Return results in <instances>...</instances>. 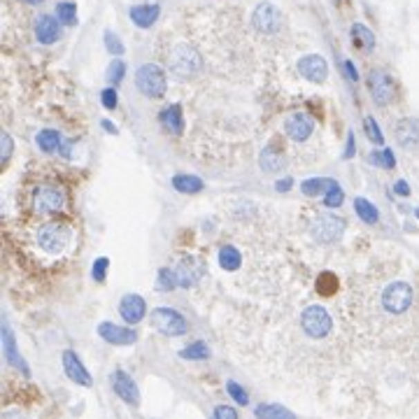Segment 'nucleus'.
I'll use <instances>...</instances> for the list:
<instances>
[{
  "instance_id": "obj_13",
  "label": "nucleus",
  "mask_w": 419,
  "mask_h": 419,
  "mask_svg": "<svg viewBox=\"0 0 419 419\" xmlns=\"http://www.w3.org/2000/svg\"><path fill=\"white\" fill-rule=\"evenodd\" d=\"M110 380H112L114 393H117L124 403H129V405H138L140 403V391H138V387H136V382H133V378L129 375V373L114 371Z\"/></svg>"
},
{
  "instance_id": "obj_12",
  "label": "nucleus",
  "mask_w": 419,
  "mask_h": 419,
  "mask_svg": "<svg viewBox=\"0 0 419 419\" xmlns=\"http://www.w3.org/2000/svg\"><path fill=\"white\" fill-rule=\"evenodd\" d=\"M98 335L103 338L105 342L110 345H119V347H126V345H133L138 340V333L133 328H126V326H117L112 322H103L98 326Z\"/></svg>"
},
{
  "instance_id": "obj_6",
  "label": "nucleus",
  "mask_w": 419,
  "mask_h": 419,
  "mask_svg": "<svg viewBox=\"0 0 419 419\" xmlns=\"http://www.w3.org/2000/svg\"><path fill=\"white\" fill-rule=\"evenodd\" d=\"M37 245L49 254L66 252L70 245V228L63 224H56V221L40 226V231H37Z\"/></svg>"
},
{
  "instance_id": "obj_24",
  "label": "nucleus",
  "mask_w": 419,
  "mask_h": 419,
  "mask_svg": "<svg viewBox=\"0 0 419 419\" xmlns=\"http://www.w3.org/2000/svg\"><path fill=\"white\" fill-rule=\"evenodd\" d=\"M352 42L357 44L359 49L368 52V49L375 47V35H373V30L364 26V24H354L352 26Z\"/></svg>"
},
{
  "instance_id": "obj_48",
  "label": "nucleus",
  "mask_w": 419,
  "mask_h": 419,
  "mask_svg": "<svg viewBox=\"0 0 419 419\" xmlns=\"http://www.w3.org/2000/svg\"><path fill=\"white\" fill-rule=\"evenodd\" d=\"M354 156V133L347 136V147H345V158H352Z\"/></svg>"
},
{
  "instance_id": "obj_1",
  "label": "nucleus",
  "mask_w": 419,
  "mask_h": 419,
  "mask_svg": "<svg viewBox=\"0 0 419 419\" xmlns=\"http://www.w3.org/2000/svg\"><path fill=\"white\" fill-rule=\"evenodd\" d=\"M412 303H415V289L403 279H393L391 284H387L382 289V296H380V306L391 317L405 315L412 308Z\"/></svg>"
},
{
  "instance_id": "obj_39",
  "label": "nucleus",
  "mask_w": 419,
  "mask_h": 419,
  "mask_svg": "<svg viewBox=\"0 0 419 419\" xmlns=\"http://www.w3.org/2000/svg\"><path fill=\"white\" fill-rule=\"evenodd\" d=\"M226 389H228V393H231V398H233L236 403H240V405H247V403H250V396H247V391H245L238 382H233V380H231V382L226 384Z\"/></svg>"
},
{
  "instance_id": "obj_37",
  "label": "nucleus",
  "mask_w": 419,
  "mask_h": 419,
  "mask_svg": "<svg viewBox=\"0 0 419 419\" xmlns=\"http://www.w3.org/2000/svg\"><path fill=\"white\" fill-rule=\"evenodd\" d=\"M126 75V63L124 61H112L110 68H107V84H119Z\"/></svg>"
},
{
  "instance_id": "obj_44",
  "label": "nucleus",
  "mask_w": 419,
  "mask_h": 419,
  "mask_svg": "<svg viewBox=\"0 0 419 419\" xmlns=\"http://www.w3.org/2000/svg\"><path fill=\"white\" fill-rule=\"evenodd\" d=\"M212 415L217 417V419H236V417H238V410L228 408V405H217Z\"/></svg>"
},
{
  "instance_id": "obj_18",
  "label": "nucleus",
  "mask_w": 419,
  "mask_h": 419,
  "mask_svg": "<svg viewBox=\"0 0 419 419\" xmlns=\"http://www.w3.org/2000/svg\"><path fill=\"white\" fill-rule=\"evenodd\" d=\"M393 136L401 147H415L419 145V122L417 119H401L393 126Z\"/></svg>"
},
{
  "instance_id": "obj_21",
  "label": "nucleus",
  "mask_w": 419,
  "mask_h": 419,
  "mask_svg": "<svg viewBox=\"0 0 419 419\" xmlns=\"http://www.w3.org/2000/svg\"><path fill=\"white\" fill-rule=\"evenodd\" d=\"M173 187L177 189L180 194H201L203 189H205V184H203L201 177L196 175H175L173 177Z\"/></svg>"
},
{
  "instance_id": "obj_47",
  "label": "nucleus",
  "mask_w": 419,
  "mask_h": 419,
  "mask_svg": "<svg viewBox=\"0 0 419 419\" xmlns=\"http://www.w3.org/2000/svg\"><path fill=\"white\" fill-rule=\"evenodd\" d=\"M291 187H294V180H291V177H287V180H279V182L275 184L277 192H289Z\"/></svg>"
},
{
  "instance_id": "obj_31",
  "label": "nucleus",
  "mask_w": 419,
  "mask_h": 419,
  "mask_svg": "<svg viewBox=\"0 0 419 419\" xmlns=\"http://www.w3.org/2000/svg\"><path fill=\"white\" fill-rule=\"evenodd\" d=\"M317 289H319V294H324V296H331L333 291L338 289V275L331 270L322 272L319 279H317Z\"/></svg>"
},
{
  "instance_id": "obj_43",
  "label": "nucleus",
  "mask_w": 419,
  "mask_h": 419,
  "mask_svg": "<svg viewBox=\"0 0 419 419\" xmlns=\"http://www.w3.org/2000/svg\"><path fill=\"white\" fill-rule=\"evenodd\" d=\"M12 149H15V145H12V138L8 133H3V138H0V161H8L12 156Z\"/></svg>"
},
{
  "instance_id": "obj_7",
  "label": "nucleus",
  "mask_w": 419,
  "mask_h": 419,
  "mask_svg": "<svg viewBox=\"0 0 419 419\" xmlns=\"http://www.w3.org/2000/svg\"><path fill=\"white\" fill-rule=\"evenodd\" d=\"M252 26L263 35H275L284 26L282 12H279L272 3L257 5V10H254V15H252Z\"/></svg>"
},
{
  "instance_id": "obj_46",
  "label": "nucleus",
  "mask_w": 419,
  "mask_h": 419,
  "mask_svg": "<svg viewBox=\"0 0 419 419\" xmlns=\"http://www.w3.org/2000/svg\"><path fill=\"white\" fill-rule=\"evenodd\" d=\"M342 68H345V73H347V77L352 80V82H357L359 80V73H357V66H354L352 61H345L342 63Z\"/></svg>"
},
{
  "instance_id": "obj_29",
  "label": "nucleus",
  "mask_w": 419,
  "mask_h": 419,
  "mask_svg": "<svg viewBox=\"0 0 419 419\" xmlns=\"http://www.w3.org/2000/svg\"><path fill=\"white\" fill-rule=\"evenodd\" d=\"M254 415L261 417V419H270V417H287L291 419L294 417V412L282 408V405H275V403H266V405H259L257 410H254Z\"/></svg>"
},
{
  "instance_id": "obj_40",
  "label": "nucleus",
  "mask_w": 419,
  "mask_h": 419,
  "mask_svg": "<svg viewBox=\"0 0 419 419\" xmlns=\"http://www.w3.org/2000/svg\"><path fill=\"white\" fill-rule=\"evenodd\" d=\"M107 268H110V259L107 257H100V259H96V263H93V279L96 282H103L105 279V275H107Z\"/></svg>"
},
{
  "instance_id": "obj_30",
  "label": "nucleus",
  "mask_w": 419,
  "mask_h": 419,
  "mask_svg": "<svg viewBox=\"0 0 419 419\" xmlns=\"http://www.w3.org/2000/svg\"><path fill=\"white\" fill-rule=\"evenodd\" d=\"M56 17L63 26H75L77 24V8L73 3H59L56 5Z\"/></svg>"
},
{
  "instance_id": "obj_32",
  "label": "nucleus",
  "mask_w": 419,
  "mask_h": 419,
  "mask_svg": "<svg viewBox=\"0 0 419 419\" xmlns=\"http://www.w3.org/2000/svg\"><path fill=\"white\" fill-rule=\"evenodd\" d=\"M282 166H284L282 156L275 154V151H272L270 147L263 149V154H261V168L266 170V173H277V170H282Z\"/></svg>"
},
{
  "instance_id": "obj_42",
  "label": "nucleus",
  "mask_w": 419,
  "mask_h": 419,
  "mask_svg": "<svg viewBox=\"0 0 419 419\" xmlns=\"http://www.w3.org/2000/svg\"><path fill=\"white\" fill-rule=\"evenodd\" d=\"M100 100H103V107H107V110H114L117 107V91H114V86H107L103 89V93H100Z\"/></svg>"
},
{
  "instance_id": "obj_26",
  "label": "nucleus",
  "mask_w": 419,
  "mask_h": 419,
  "mask_svg": "<svg viewBox=\"0 0 419 419\" xmlns=\"http://www.w3.org/2000/svg\"><path fill=\"white\" fill-rule=\"evenodd\" d=\"M354 210H357L361 221H366V224H378L380 212H378V207L373 205L371 201H366V198H361V196H359V198H354Z\"/></svg>"
},
{
  "instance_id": "obj_27",
  "label": "nucleus",
  "mask_w": 419,
  "mask_h": 419,
  "mask_svg": "<svg viewBox=\"0 0 419 419\" xmlns=\"http://www.w3.org/2000/svg\"><path fill=\"white\" fill-rule=\"evenodd\" d=\"M180 357H182V359H189V361H203V359L210 357V347H207V342H203V340L192 342L189 347L182 349Z\"/></svg>"
},
{
  "instance_id": "obj_9",
  "label": "nucleus",
  "mask_w": 419,
  "mask_h": 419,
  "mask_svg": "<svg viewBox=\"0 0 419 419\" xmlns=\"http://www.w3.org/2000/svg\"><path fill=\"white\" fill-rule=\"evenodd\" d=\"M298 73H301V77L313 82V84H324L328 77V63L319 54H308L298 61Z\"/></svg>"
},
{
  "instance_id": "obj_41",
  "label": "nucleus",
  "mask_w": 419,
  "mask_h": 419,
  "mask_svg": "<svg viewBox=\"0 0 419 419\" xmlns=\"http://www.w3.org/2000/svg\"><path fill=\"white\" fill-rule=\"evenodd\" d=\"M105 44H107V52H110V54H117V56L124 54V44H122V40H119L117 35L112 33V30H107V33H105Z\"/></svg>"
},
{
  "instance_id": "obj_8",
  "label": "nucleus",
  "mask_w": 419,
  "mask_h": 419,
  "mask_svg": "<svg viewBox=\"0 0 419 419\" xmlns=\"http://www.w3.org/2000/svg\"><path fill=\"white\" fill-rule=\"evenodd\" d=\"M342 231H345V221L338 219L335 214H319V217H315L313 224H310L313 238L324 245L335 243V240L342 236Z\"/></svg>"
},
{
  "instance_id": "obj_14",
  "label": "nucleus",
  "mask_w": 419,
  "mask_h": 419,
  "mask_svg": "<svg viewBox=\"0 0 419 419\" xmlns=\"http://www.w3.org/2000/svg\"><path fill=\"white\" fill-rule=\"evenodd\" d=\"M287 136L294 140V142H306V140L313 136V131H315V122H313V117L310 114H306V112H296V114H291V117L287 119Z\"/></svg>"
},
{
  "instance_id": "obj_3",
  "label": "nucleus",
  "mask_w": 419,
  "mask_h": 419,
  "mask_svg": "<svg viewBox=\"0 0 419 419\" xmlns=\"http://www.w3.org/2000/svg\"><path fill=\"white\" fill-rule=\"evenodd\" d=\"M301 328L310 340H322L331 333L333 319L324 306H308L301 313Z\"/></svg>"
},
{
  "instance_id": "obj_10",
  "label": "nucleus",
  "mask_w": 419,
  "mask_h": 419,
  "mask_svg": "<svg viewBox=\"0 0 419 419\" xmlns=\"http://www.w3.org/2000/svg\"><path fill=\"white\" fill-rule=\"evenodd\" d=\"M33 207L40 214H54L63 207V194L56 187H40L33 196Z\"/></svg>"
},
{
  "instance_id": "obj_16",
  "label": "nucleus",
  "mask_w": 419,
  "mask_h": 419,
  "mask_svg": "<svg viewBox=\"0 0 419 419\" xmlns=\"http://www.w3.org/2000/svg\"><path fill=\"white\" fill-rule=\"evenodd\" d=\"M63 371H66V375L73 380V382H77L82 387H91V375H89V371L84 368V364H82V359L73 352V349H66V352H63Z\"/></svg>"
},
{
  "instance_id": "obj_17",
  "label": "nucleus",
  "mask_w": 419,
  "mask_h": 419,
  "mask_svg": "<svg viewBox=\"0 0 419 419\" xmlns=\"http://www.w3.org/2000/svg\"><path fill=\"white\" fill-rule=\"evenodd\" d=\"M35 37L40 44H54L61 37V21H56L52 15H42L35 21Z\"/></svg>"
},
{
  "instance_id": "obj_36",
  "label": "nucleus",
  "mask_w": 419,
  "mask_h": 419,
  "mask_svg": "<svg viewBox=\"0 0 419 419\" xmlns=\"http://www.w3.org/2000/svg\"><path fill=\"white\" fill-rule=\"evenodd\" d=\"M324 189H328V180H319V177H315V180H306V182L301 184L303 196H310V198L319 196Z\"/></svg>"
},
{
  "instance_id": "obj_22",
  "label": "nucleus",
  "mask_w": 419,
  "mask_h": 419,
  "mask_svg": "<svg viewBox=\"0 0 419 419\" xmlns=\"http://www.w3.org/2000/svg\"><path fill=\"white\" fill-rule=\"evenodd\" d=\"M219 266H221V270H226V272H233V270H238L240 266H243V254H240L236 247H221V252H219Z\"/></svg>"
},
{
  "instance_id": "obj_19",
  "label": "nucleus",
  "mask_w": 419,
  "mask_h": 419,
  "mask_svg": "<svg viewBox=\"0 0 419 419\" xmlns=\"http://www.w3.org/2000/svg\"><path fill=\"white\" fill-rule=\"evenodd\" d=\"M158 15H161L158 5H136V8L131 10V21L136 24L138 28H151L156 24Z\"/></svg>"
},
{
  "instance_id": "obj_11",
  "label": "nucleus",
  "mask_w": 419,
  "mask_h": 419,
  "mask_svg": "<svg viewBox=\"0 0 419 419\" xmlns=\"http://www.w3.org/2000/svg\"><path fill=\"white\" fill-rule=\"evenodd\" d=\"M368 84H371V93L378 105H389L393 98V82L384 70H373L368 75Z\"/></svg>"
},
{
  "instance_id": "obj_2",
  "label": "nucleus",
  "mask_w": 419,
  "mask_h": 419,
  "mask_svg": "<svg viewBox=\"0 0 419 419\" xmlns=\"http://www.w3.org/2000/svg\"><path fill=\"white\" fill-rule=\"evenodd\" d=\"M168 68L177 77L189 80L203 70V56L192 44H177L168 56Z\"/></svg>"
},
{
  "instance_id": "obj_28",
  "label": "nucleus",
  "mask_w": 419,
  "mask_h": 419,
  "mask_svg": "<svg viewBox=\"0 0 419 419\" xmlns=\"http://www.w3.org/2000/svg\"><path fill=\"white\" fill-rule=\"evenodd\" d=\"M177 284H180V277H177V270L173 268H161L156 277V289L158 291H173Z\"/></svg>"
},
{
  "instance_id": "obj_33",
  "label": "nucleus",
  "mask_w": 419,
  "mask_h": 419,
  "mask_svg": "<svg viewBox=\"0 0 419 419\" xmlns=\"http://www.w3.org/2000/svg\"><path fill=\"white\" fill-rule=\"evenodd\" d=\"M342 201H345V194L338 187L335 180H328V189H326V198H324V205L326 207H340Z\"/></svg>"
},
{
  "instance_id": "obj_50",
  "label": "nucleus",
  "mask_w": 419,
  "mask_h": 419,
  "mask_svg": "<svg viewBox=\"0 0 419 419\" xmlns=\"http://www.w3.org/2000/svg\"><path fill=\"white\" fill-rule=\"evenodd\" d=\"M26 3H30V5H37V3H44V0H26Z\"/></svg>"
},
{
  "instance_id": "obj_4",
  "label": "nucleus",
  "mask_w": 419,
  "mask_h": 419,
  "mask_svg": "<svg viewBox=\"0 0 419 419\" xmlns=\"http://www.w3.org/2000/svg\"><path fill=\"white\" fill-rule=\"evenodd\" d=\"M136 86L142 96L161 98L168 89L166 73H163L158 66H154V63H145V66H140L138 73H136Z\"/></svg>"
},
{
  "instance_id": "obj_5",
  "label": "nucleus",
  "mask_w": 419,
  "mask_h": 419,
  "mask_svg": "<svg viewBox=\"0 0 419 419\" xmlns=\"http://www.w3.org/2000/svg\"><path fill=\"white\" fill-rule=\"evenodd\" d=\"M149 322L158 333L170 335V338H175V335H184L189 331V322L173 308H156L154 313H151Z\"/></svg>"
},
{
  "instance_id": "obj_49",
  "label": "nucleus",
  "mask_w": 419,
  "mask_h": 419,
  "mask_svg": "<svg viewBox=\"0 0 419 419\" xmlns=\"http://www.w3.org/2000/svg\"><path fill=\"white\" fill-rule=\"evenodd\" d=\"M103 129H105L107 133H117V129H114V126L107 122V119H103Z\"/></svg>"
},
{
  "instance_id": "obj_38",
  "label": "nucleus",
  "mask_w": 419,
  "mask_h": 419,
  "mask_svg": "<svg viewBox=\"0 0 419 419\" xmlns=\"http://www.w3.org/2000/svg\"><path fill=\"white\" fill-rule=\"evenodd\" d=\"M364 129H366V136H368V140H371V142H375V145H382L384 142L382 131H380V126L375 124V119H373V117H366L364 119Z\"/></svg>"
},
{
  "instance_id": "obj_34",
  "label": "nucleus",
  "mask_w": 419,
  "mask_h": 419,
  "mask_svg": "<svg viewBox=\"0 0 419 419\" xmlns=\"http://www.w3.org/2000/svg\"><path fill=\"white\" fill-rule=\"evenodd\" d=\"M368 161H371L373 166H380V168H387V170H391L393 166H396V158H393V151L391 149L373 151V154L368 156Z\"/></svg>"
},
{
  "instance_id": "obj_35",
  "label": "nucleus",
  "mask_w": 419,
  "mask_h": 419,
  "mask_svg": "<svg viewBox=\"0 0 419 419\" xmlns=\"http://www.w3.org/2000/svg\"><path fill=\"white\" fill-rule=\"evenodd\" d=\"M3 335H5V352H8L10 364H15L17 368H21L24 373H28V371H26V366H24V359H19V357H17V345H15V338H12L10 328H5Z\"/></svg>"
},
{
  "instance_id": "obj_45",
  "label": "nucleus",
  "mask_w": 419,
  "mask_h": 419,
  "mask_svg": "<svg viewBox=\"0 0 419 419\" xmlns=\"http://www.w3.org/2000/svg\"><path fill=\"white\" fill-rule=\"evenodd\" d=\"M393 192H396L398 196H403V198H408V196H410V187H408V182H405V180H398L396 184H393Z\"/></svg>"
},
{
  "instance_id": "obj_25",
  "label": "nucleus",
  "mask_w": 419,
  "mask_h": 419,
  "mask_svg": "<svg viewBox=\"0 0 419 419\" xmlns=\"http://www.w3.org/2000/svg\"><path fill=\"white\" fill-rule=\"evenodd\" d=\"M35 142H37V147H40L42 151H47V154H52L54 149H59L61 147V133L59 131H54V129H47V131H40L37 133V138H35Z\"/></svg>"
},
{
  "instance_id": "obj_15",
  "label": "nucleus",
  "mask_w": 419,
  "mask_h": 419,
  "mask_svg": "<svg viewBox=\"0 0 419 419\" xmlns=\"http://www.w3.org/2000/svg\"><path fill=\"white\" fill-rule=\"evenodd\" d=\"M119 315L124 317L126 324H138L142 322V317L147 315V303L142 296L138 294H126L119 303Z\"/></svg>"
},
{
  "instance_id": "obj_23",
  "label": "nucleus",
  "mask_w": 419,
  "mask_h": 419,
  "mask_svg": "<svg viewBox=\"0 0 419 419\" xmlns=\"http://www.w3.org/2000/svg\"><path fill=\"white\" fill-rule=\"evenodd\" d=\"M203 275V266H196L192 259L189 261H184L180 266V270H177V277H180V284L182 287H194L196 282H198V277Z\"/></svg>"
},
{
  "instance_id": "obj_51",
  "label": "nucleus",
  "mask_w": 419,
  "mask_h": 419,
  "mask_svg": "<svg viewBox=\"0 0 419 419\" xmlns=\"http://www.w3.org/2000/svg\"><path fill=\"white\" fill-rule=\"evenodd\" d=\"M415 214H417V219H419V207H417V210H415Z\"/></svg>"
},
{
  "instance_id": "obj_20",
  "label": "nucleus",
  "mask_w": 419,
  "mask_h": 419,
  "mask_svg": "<svg viewBox=\"0 0 419 419\" xmlns=\"http://www.w3.org/2000/svg\"><path fill=\"white\" fill-rule=\"evenodd\" d=\"M161 124L163 129L173 136H180L182 129H184V119H182V107L180 105H170L166 110L161 112Z\"/></svg>"
}]
</instances>
